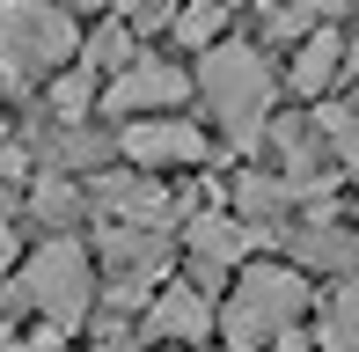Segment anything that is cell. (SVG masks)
Returning <instances> with one entry per match:
<instances>
[{
    "label": "cell",
    "instance_id": "6da1fadb",
    "mask_svg": "<svg viewBox=\"0 0 359 352\" xmlns=\"http://www.w3.org/2000/svg\"><path fill=\"white\" fill-rule=\"evenodd\" d=\"M81 29L67 8L52 0H0V81L8 88H29L44 74H59L74 59Z\"/></svg>",
    "mask_w": 359,
    "mask_h": 352
},
{
    "label": "cell",
    "instance_id": "ac0fdd59",
    "mask_svg": "<svg viewBox=\"0 0 359 352\" xmlns=\"http://www.w3.org/2000/svg\"><path fill=\"white\" fill-rule=\"evenodd\" d=\"M337 352H359V279L337 294Z\"/></svg>",
    "mask_w": 359,
    "mask_h": 352
},
{
    "label": "cell",
    "instance_id": "8fae6325",
    "mask_svg": "<svg viewBox=\"0 0 359 352\" xmlns=\"http://www.w3.org/2000/svg\"><path fill=\"white\" fill-rule=\"evenodd\" d=\"M227 29V0H191L184 15H176V44H191V52H205Z\"/></svg>",
    "mask_w": 359,
    "mask_h": 352
},
{
    "label": "cell",
    "instance_id": "8992f818",
    "mask_svg": "<svg viewBox=\"0 0 359 352\" xmlns=\"http://www.w3.org/2000/svg\"><path fill=\"white\" fill-rule=\"evenodd\" d=\"M118 147H125V162H140V169H176V162H198L205 154V133L191 118H133L118 133Z\"/></svg>",
    "mask_w": 359,
    "mask_h": 352
},
{
    "label": "cell",
    "instance_id": "ba28073f",
    "mask_svg": "<svg viewBox=\"0 0 359 352\" xmlns=\"http://www.w3.org/2000/svg\"><path fill=\"white\" fill-rule=\"evenodd\" d=\"M147 330L154 338H176V345H198L213 330V309H205L198 286H161V301L147 309Z\"/></svg>",
    "mask_w": 359,
    "mask_h": 352
},
{
    "label": "cell",
    "instance_id": "3957f363",
    "mask_svg": "<svg viewBox=\"0 0 359 352\" xmlns=\"http://www.w3.org/2000/svg\"><path fill=\"white\" fill-rule=\"evenodd\" d=\"M205 103L227 118L235 147H250V140L264 133V110H271L264 52H250V44H213V52H205Z\"/></svg>",
    "mask_w": 359,
    "mask_h": 352
},
{
    "label": "cell",
    "instance_id": "44dd1931",
    "mask_svg": "<svg viewBox=\"0 0 359 352\" xmlns=\"http://www.w3.org/2000/svg\"><path fill=\"white\" fill-rule=\"evenodd\" d=\"M0 352H37V345H22V338H0Z\"/></svg>",
    "mask_w": 359,
    "mask_h": 352
},
{
    "label": "cell",
    "instance_id": "ffe728a7",
    "mask_svg": "<svg viewBox=\"0 0 359 352\" xmlns=\"http://www.w3.org/2000/svg\"><path fill=\"white\" fill-rule=\"evenodd\" d=\"M8 264H15V235L0 228V271H8Z\"/></svg>",
    "mask_w": 359,
    "mask_h": 352
},
{
    "label": "cell",
    "instance_id": "5bb4252c",
    "mask_svg": "<svg viewBox=\"0 0 359 352\" xmlns=\"http://www.w3.org/2000/svg\"><path fill=\"white\" fill-rule=\"evenodd\" d=\"M88 67H133V29H125V22H103V29H95V37H88Z\"/></svg>",
    "mask_w": 359,
    "mask_h": 352
},
{
    "label": "cell",
    "instance_id": "7c38bea8",
    "mask_svg": "<svg viewBox=\"0 0 359 352\" xmlns=\"http://www.w3.org/2000/svg\"><path fill=\"white\" fill-rule=\"evenodd\" d=\"M88 103H95V81H88L81 67H74V74H52V118H59V125H74Z\"/></svg>",
    "mask_w": 359,
    "mask_h": 352
},
{
    "label": "cell",
    "instance_id": "2e32d148",
    "mask_svg": "<svg viewBox=\"0 0 359 352\" xmlns=\"http://www.w3.org/2000/svg\"><path fill=\"white\" fill-rule=\"evenodd\" d=\"M235 198H242V213H257V220H264V213H279L293 191H286V184H264V176H242V191H235Z\"/></svg>",
    "mask_w": 359,
    "mask_h": 352
},
{
    "label": "cell",
    "instance_id": "d6986e66",
    "mask_svg": "<svg viewBox=\"0 0 359 352\" xmlns=\"http://www.w3.org/2000/svg\"><path fill=\"white\" fill-rule=\"evenodd\" d=\"M22 162H29V154L15 147V140H0V176H22Z\"/></svg>",
    "mask_w": 359,
    "mask_h": 352
},
{
    "label": "cell",
    "instance_id": "5b68a950",
    "mask_svg": "<svg viewBox=\"0 0 359 352\" xmlns=\"http://www.w3.org/2000/svg\"><path fill=\"white\" fill-rule=\"evenodd\" d=\"M184 74L169 67V59H133L125 74H110V88H103V110L110 118H140V110H176L184 103Z\"/></svg>",
    "mask_w": 359,
    "mask_h": 352
},
{
    "label": "cell",
    "instance_id": "4fadbf2b",
    "mask_svg": "<svg viewBox=\"0 0 359 352\" xmlns=\"http://www.w3.org/2000/svg\"><path fill=\"white\" fill-rule=\"evenodd\" d=\"M323 140H330V154L359 176V110H323Z\"/></svg>",
    "mask_w": 359,
    "mask_h": 352
},
{
    "label": "cell",
    "instance_id": "e0dca14e",
    "mask_svg": "<svg viewBox=\"0 0 359 352\" xmlns=\"http://www.w3.org/2000/svg\"><path fill=\"white\" fill-rule=\"evenodd\" d=\"M74 205H81L74 184H59V176H44V184H37V213H44V220H67Z\"/></svg>",
    "mask_w": 359,
    "mask_h": 352
},
{
    "label": "cell",
    "instance_id": "277c9868",
    "mask_svg": "<svg viewBox=\"0 0 359 352\" xmlns=\"http://www.w3.org/2000/svg\"><path fill=\"white\" fill-rule=\"evenodd\" d=\"M15 294L29 301V309L44 316L52 330H74L81 316H88V250L81 243H44L37 257L22 264V279H15Z\"/></svg>",
    "mask_w": 359,
    "mask_h": 352
},
{
    "label": "cell",
    "instance_id": "52a82bcc",
    "mask_svg": "<svg viewBox=\"0 0 359 352\" xmlns=\"http://www.w3.org/2000/svg\"><path fill=\"white\" fill-rule=\"evenodd\" d=\"M257 243V228L250 220H227V213H205V220H191V257H198V279L213 286L227 264L242 257V250Z\"/></svg>",
    "mask_w": 359,
    "mask_h": 352
},
{
    "label": "cell",
    "instance_id": "9c48e42d",
    "mask_svg": "<svg viewBox=\"0 0 359 352\" xmlns=\"http://www.w3.org/2000/svg\"><path fill=\"white\" fill-rule=\"evenodd\" d=\"M95 198H103V205H110L118 220H133V228H161V220L176 213V205H169V191L140 184V176H110V184L95 191Z\"/></svg>",
    "mask_w": 359,
    "mask_h": 352
},
{
    "label": "cell",
    "instance_id": "30bf717a",
    "mask_svg": "<svg viewBox=\"0 0 359 352\" xmlns=\"http://www.w3.org/2000/svg\"><path fill=\"white\" fill-rule=\"evenodd\" d=\"M337 59H345V37L337 29H308L301 52H293V95H323L337 81Z\"/></svg>",
    "mask_w": 359,
    "mask_h": 352
},
{
    "label": "cell",
    "instance_id": "9a60e30c",
    "mask_svg": "<svg viewBox=\"0 0 359 352\" xmlns=\"http://www.w3.org/2000/svg\"><path fill=\"white\" fill-rule=\"evenodd\" d=\"M301 257L308 264H352V243L337 228H301Z\"/></svg>",
    "mask_w": 359,
    "mask_h": 352
},
{
    "label": "cell",
    "instance_id": "7a4b0ae2",
    "mask_svg": "<svg viewBox=\"0 0 359 352\" xmlns=\"http://www.w3.org/2000/svg\"><path fill=\"white\" fill-rule=\"evenodd\" d=\"M301 309H308L301 271H286V264H250V271H242L235 309L220 316V330H227V345H235V352H257L264 338H286V330L301 323Z\"/></svg>",
    "mask_w": 359,
    "mask_h": 352
}]
</instances>
